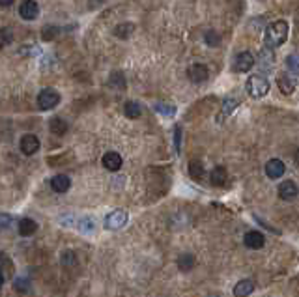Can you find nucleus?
I'll use <instances>...</instances> for the list:
<instances>
[{
  "instance_id": "22",
  "label": "nucleus",
  "mask_w": 299,
  "mask_h": 297,
  "mask_svg": "<svg viewBox=\"0 0 299 297\" xmlns=\"http://www.w3.org/2000/svg\"><path fill=\"white\" fill-rule=\"evenodd\" d=\"M108 86H112L116 90H123L125 88V79H123V75L120 71H114L112 75L108 77Z\"/></svg>"
},
{
  "instance_id": "15",
  "label": "nucleus",
  "mask_w": 299,
  "mask_h": 297,
  "mask_svg": "<svg viewBox=\"0 0 299 297\" xmlns=\"http://www.w3.org/2000/svg\"><path fill=\"white\" fill-rule=\"evenodd\" d=\"M69 187H71V180H69L68 176L58 174V176H54L53 180H51V189H53L54 193H58V195L68 193Z\"/></svg>"
},
{
  "instance_id": "27",
  "label": "nucleus",
  "mask_w": 299,
  "mask_h": 297,
  "mask_svg": "<svg viewBox=\"0 0 299 297\" xmlns=\"http://www.w3.org/2000/svg\"><path fill=\"white\" fill-rule=\"evenodd\" d=\"M135 30V26L131 23H123V24H118L114 28V34L118 36V38H127L131 32Z\"/></svg>"
},
{
  "instance_id": "37",
  "label": "nucleus",
  "mask_w": 299,
  "mask_h": 297,
  "mask_svg": "<svg viewBox=\"0 0 299 297\" xmlns=\"http://www.w3.org/2000/svg\"><path fill=\"white\" fill-rule=\"evenodd\" d=\"M2 286H4V273L0 271V288H2Z\"/></svg>"
},
{
  "instance_id": "29",
  "label": "nucleus",
  "mask_w": 299,
  "mask_h": 297,
  "mask_svg": "<svg viewBox=\"0 0 299 297\" xmlns=\"http://www.w3.org/2000/svg\"><path fill=\"white\" fill-rule=\"evenodd\" d=\"M77 228L81 230V232H85V234H90V232L96 230V224H94L92 219H81L77 224Z\"/></svg>"
},
{
  "instance_id": "25",
  "label": "nucleus",
  "mask_w": 299,
  "mask_h": 297,
  "mask_svg": "<svg viewBox=\"0 0 299 297\" xmlns=\"http://www.w3.org/2000/svg\"><path fill=\"white\" fill-rule=\"evenodd\" d=\"M154 108H155V112L167 116V118L176 114V107H174V105H169V103H155Z\"/></svg>"
},
{
  "instance_id": "8",
  "label": "nucleus",
  "mask_w": 299,
  "mask_h": 297,
  "mask_svg": "<svg viewBox=\"0 0 299 297\" xmlns=\"http://www.w3.org/2000/svg\"><path fill=\"white\" fill-rule=\"evenodd\" d=\"M243 243H245V247L256 251V249H262V247H264L266 237H264V234L258 232V230H251V232H247L245 237H243Z\"/></svg>"
},
{
  "instance_id": "14",
  "label": "nucleus",
  "mask_w": 299,
  "mask_h": 297,
  "mask_svg": "<svg viewBox=\"0 0 299 297\" xmlns=\"http://www.w3.org/2000/svg\"><path fill=\"white\" fill-rule=\"evenodd\" d=\"M69 129L68 122L64 120V118H60V116H53L51 120H49V131L53 133V135H56V137H62V135H66Z\"/></svg>"
},
{
  "instance_id": "34",
  "label": "nucleus",
  "mask_w": 299,
  "mask_h": 297,
  "mask_svg": "<svg viewBox=\"0 0 299 297\" xmlns=\"http://www.w3.org/2000/svg\"><path fill=\"white\" fill-rule=\"evenodd\" d=\"M174 142H176V152H180V146H182V129L180 127L174 129Z\"/></svg>"
},
{
  "instance_id": "3",
  "label": "nucleus",
  "mask_w": 299,
  "mask_h": 297,
  "mask_svg": "<svg viewBox=\"0 0 299 297\" xmlns=\"http://www.w3.org/2000/svg\"><path fill=\"white\" fill-rule=\"evenodd\" d=\"M60 103V94L54 88H45L38 94V107L41 110H53Z\"/></svg>"
},
{
  "instance_id": "4",
  "label": "nucleus",
  "mask_w": 299,
  "mask_h": 297,
  "mask_svg": "<svg viewBox=\"0 0 299 297\" xmlns=\"http://www.w3.org/2000/svg\"><path fill=\"white\" fill-rule=\"evenodd\" d=\"M127 211L123 209H114L105 217V228L107 230H120L127 224Z\"/></svg>"
},
{
  "instance_id": "26",
  "label": "nucleus",
  "mask_w": 299,
  "mask_h": 297,
  "mask_svg": "<svg viewBox=\"0 0 299 297\" xmlns=\"http://www.w3.org/2000/svg\"><path fill=\"white\" fill-rule=\"evenodd\" d=\"M189 174H191L195 180H200V178L204 176V167H202L200 161H191V163H189Z\"/></svg>"
},
{
  "instance_id": "18",
  "label": "nucleus",
  "mask_w": 299,
  "mask_h": 297,
  "mask_svg": "<svg viewBox=\"0 0 299 297\" xmlns=\"http://www.w3.org/2000/svg\"><path fill=\"white\" fill-rule=\"evenodd\" d=\"M226 178H228V174H226V170L222 167H215L213 170L209 172V182H211V185H215V187L224 185V183H226Z\"/></svg>"
},
{
  "instance_id": "24",
  "label": "nucleus",
  "mask_w": 299,
  "mask_h": 297,
  "mask_svg": "<svg viewBox=\"0 0 299 297\" xmlns=\"http://www.w3.org/2000/svg\"><path fill=\"white\" fill-rule=\"evenodd\" d=\"M13 288L19 294H28L30 292V281L26 277H17L15 282H13Z\"/></svg>"
},
{
  "instance_id": "21",
  "label": "nucleus",
  "mask_w": 299,
  "mask_h": 297,
  "mask_svg": "<svg viewBox=\"0 0 299 297\" xmlns=\"http://www.w3.org/2000/svg\"><path fill=\"white\" fill-rule=\"evenodd\" d=\"M13 38H15V34L11 28H0V49H4V47H8L13 43Z\"/></svg>"
},
{
  "instance_id": "33",
  "label": "nucleus",
  "mask_w": 299,
  "mask_h": 297,
  "mask_svg": "<svg viewBox=\"0 0 299 297\" xmlns=\"http://www.w3.org/2000/svg\"><path fill=\"white\" fill-rule=\"evenodd\" d=\"M60 260H62V264H64V266H73V264L77 262V258H75V254H73L71 251H66V252H64Z\"/></svg>"
},
{
  "instance_id": "30",
  "label": "nucleus",
  "mask_w": 299,
  "mask_h": 297,
  "mask_svg": "<svg viewBox=\"0 0 299 297\" xmlns=\"http://www.w3.org/2000/svg\"><path fill=\"white\" fill-rule=\"evenodd\" d=\"M206 43L209 47H217L219 43H221V36H219L217 32H213V30L206 32Z\"/></svg>"
},
{
  "instance_id": "6",
  "label": "nucleus",
  "mask_w": 299,
  "mask_h": 297,
  "mask_svg": "<svg viewBox=\"0 0 299 297\" xmlns=\"http://www.w3.org/2000/svg\"><path fill=\"white\" fill-rule=\"evenodd\" d=\"M19 15L24 21H36L39 17V4L36 0H24L19 6Z\"/></svg>"
},
{
  "instance_id": "1",
  "label": "nucleus",
  "mask_w": 299,
  "mask_h": 297,
  "mask_svg": "<svg viewBox=\"0 0 299 297\" xmlns=\"http://www.w3.org/2000/svg\"><path fill=\"white\" fill-rule=\"evenodd\" d=\"M288 39V23L286 21H273L266 28V36H264V41H266V47H281Z\"/></svg>"
},
{
  "instance_id": "38",
  "label": "nucleus",
  "mask_w": 299,
  "mask_h": 297,
  "mask_svg": "<svg viewBox=\"0 0 299 297\" xmlns=\"http://www.w3.org/2000/svg\"><path fill=\"white\" fill-rule=\"evenodd\" d=\"M2 262H6V256H4V252H0V266H2Z\"/></svg>"
},
{
  "instance_id": "11",
  "label": "nucleus",
  "mask_w": 299,
  "mask_h": 297,
  "mask_svg": "<svg viewBox=\"0 0 299 297\" xmlns=\"http://www.w3.org/2000/svg\"><path fill=\"white\" fill-rule=\"evenodd\" d=\"M284 172H286V165H284L281 159H271L266 163V174H268V178H271V180L281 178Z\"/></svg>"
},
{
  "instance_id": "10",
  "label": "nucleus",
  "mask_w": 299,
  "mask_h": 297,
  "mask_svg": "<svg viewBox=\"0 0 299 297\" xmlns=\"http://www.w3.org/2000/svg\"><path fill=\"white\" fill-rule=\"evenodd\" d=\"M277 193H279V197L283 198V200H294V198L298 197V185L292 182V180H286V182H283L281 185H279V189H277Z\"/></svg>"
},
{
  "instance_id": "36",
  "label": "nucleus",
  "mask_w": 299,
  "mask_h": 297,
  "mask_svg": "<svg viewBox=\"0 0 299 297\" xmlns=\"http://www.w3.org/2000/svg\"><path fill=\"white\" fill-rule=\"evenodd\" d=\"M11 6H13V2H0V8H11Z\"/></svg>"
},
{
  "instance_id": "35",
  "label": "nucleus",
  "mask_w": 299,
  "mask_h": 297,
  "mask_svg": "<svg viewBox=\"0 0 299 297\" xmlns=\"http://www.w3.org/2000/svg\"><path fill=\"white\" fill-rule=\"evenodd\" d=\"M36 54V53H39V49H36V47H24V49H21L19 51V54Z\"/></svg>"
},
{
  "instance_id": "7",
  "label": "nucleus",
  "mask_w": 299,
  "mask_h": 297,
  "mask_svg": "<svg viewBox=\"0 0 299 297\" xmlns=\"http://www.w3.org/2000/svg\"><path fill=\"white\" fill-rule=\"evenodd\" d=\"M19 148H21V152H23L24 155H34V153L41 148V144H39V138L36 137V135H30V133H28V135H23V137H21Z\"/></svg>"
},
{
  "instance_id": "17",
  "label": "nucleus",
  "mask_w": 299,
  "mask_h": 297,
  "mask_svg": "<svg viewBox=\"0 0 299 297\" xmlns=\"http://www.w3.org/2000/svg\"><path fill=\"white\" fill-rule=\"evenodd\" d=\"M254 292V282L251 279H243L234 286V296L236 297H249Z\"/></svg>"
},
{
  "instance_id": "5",
  "label": "nucleus",
  "mask_w": 299,
  "mask_h": 297,
  "mask_svg": "<svg viewBox=\"0 0 299 297\" xmlns=\"http://www.w3.org/2000/svg\"><path fill=\"white\" fill-rule=\"evenodd\" d=\"M254 66V56L249 51H243V53H238L236 58H234V71L238 73H247L251 71Z\"/></svg>"
},
{
  "instance_id": "23",
  "label": "nucleus",
  "mask_w": 299,
  "mask_h": 297,
  "mask_svg": "<svg viewBox=\"0 0 299 297\" xmlns=\"http://www.w3.org/2000/svg\"><path fill=\"white\" fill-rule=\"evenodd\" d=\"M273 62H275V54L271 53L268 47H264V49H262V53H260V58H258V64L269 68V66H273Z\"/></svg>"
},
{
  "instance_id": "20",
  "label": "nucleus",
  "mask_w": 299,
  "mask_h": 297,
  "mask_svg": "<svg viewBox=\"0 0 299 297\" xmlns=\"http://www.w3.org/2000/svg\"><path fill=\"white\" fill-rule=\"evenodd\" d=\"M140 105H138L137 101H127L125 105H123V114L127 116V118H131V120H135V118H138L140 116Z\"/></svg>"
},
{
  "instance_id": "12",
  "label": "nucleus",
  "mask_w": 299,
  "mask_h": 297,
  "mask_svg": "<svg viewBox=\"0 0 299 297\" xmlns=\"http://www.w3.org/2000/svg\"><path fill=\"white\" fill-rule=\"evenodd\" d=\"M187 75H189V79H191L193 83H204L207 79V75H209V71H207V68L204 66V64H193L191 68H189V71H187Z\"/></svg>"
},
{
  "instance_id": "9",
  "label": "nucleus",
  "mask_w": 299,
  "mask_h": 297,
  "mask_svg": "<svg viewBox=\"0 0 299 297\" xmlns=\"http://www.w3.org/2000/svg\"><path fill=\"white\" fill-rule=\"evenodd\" d=\"M101 163H103V167L107 168V170H110V172H116V170H120L122 168V155L116 152H107L105 155H103V159H101Z\"/></svg>"
},
{
  "instance_id": "13",
  "label": "nucleus",
  "mask_w": 299,
  "mask_h": 297,
  "mask_svg": "<svg viewBox=\"0 0 299 297\" xmlns=\"http://www.w3.org/2000/svg\"><path fill=\"white\" fill-rule=\"evenodd\" d=\"M17 232L23 237L32 236V234L38 232V222L34 221V219H30V217H24V219H21V221L17 222Z\"/></svg>"
},
{
  "instance_id": "31",
  "label": "nucleus",
  "mask_w": 299,
  "mask_h": 297,
  "mask_svg": "<svg viewBox=\"0 0 299 297\" xmlns=\"http://www.w3.org/2000/svg\"><path fill=\"white\" fill-rule=\"evenodd\" d=\"M13 222H15V219H13L9 213H0V230L9 228Z\"/></svg>"
},
{
  "instance_id": "16",
  "label": "nucleus",
  "mask_w": 299,
  "mask_h": 297,
  "mask_svg": "<svg viewBox=\"0 0 299 297\" xmlns=\"http://www.w3.org/2000/svg\"><path fill=\"white\" fill-rule=\"evenodd\" d=\"M277 84H279V88H281L283 94H288V96H290V94H294V90H296L298 81H294L292 73L288 71V73H284V75H281L277 79Z\"/></svg>"
},
{
  "instance_id": "2",
  "label": "nucleus",
  "mask_w": 299,
  "mask_h": 297,
  "mask_svg": "<svg viewBox=\"0 0 299 297\" xmlns=\"http://www.w3.org/2000/svg\"><path fill=\"white\" fill-rule=\"evenodd\" d=\"M269 83L266 77L262 75H251L247 79V92H249V96L254 99H260L264 96H268L269 92Z\"/></svg>"
},
{
  "instance_id": "19",
  "label": "nucleus",
  "mask_w": 299,
  "mask_h": 297,
  "mask_svg": "<svg viewBox=\"0 0 299 297\" xmlns=\"http://www.w3.org/2000/svg\"><path fill=\"white\" fill-rule=\"evenodd\" d=\"M195 264H197V258H195V254H191V252H184L178 258V267L182 271H191L193 267H195Z\"/></svg>"
},
{
  "instance_id": "28",
  "label": "nucleus",
  "mask_w": 299,
  "mask_h": 297,
  "mask_svg": "<svg viewBox=\"0 0 299 297\" xmlns=\"http://www.w3.org/2000/svg\"><path fill=\"white\" fill-rule=\"evenodd\" d=\"M58 34H60V28H58V26H53V24H49V26H45L43 32H41V38L45 39V41H53Z\"/></svg>"
},
{
  "instance_id": "32",
  "label": "nucleus",
  "mask_w": 299,
  "mask_h": 297,
  "mask_svg": "<svg viewBox=\"0 0 299 297\" xmlns=\"http://www.w3.org/2000/svg\"><path fill=\"white\" fill-rule=\"evenodd\" d=\"M236 107H238V99H226V101H224V105H222L221 116L230 114V112H232V110H234Z\"/></svg>"
}]
</instances>
